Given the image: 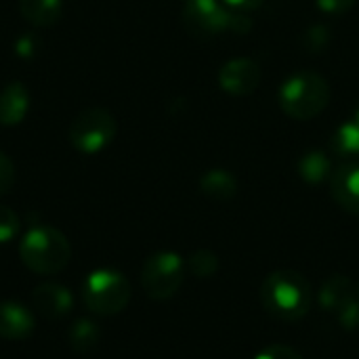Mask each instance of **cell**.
<instances>
[{
  "label": "cell",
  "instance_id": "obj_14",
  "mask_svg": "<svg viewBox=\"0 0 359 359\" xmlns=\"http://www.w3.org/2000/svg\"><path fill=\"white\" fill-rule=\"evenodd\" d=\"M297 170H299V177L307 185L318 187V185L330 181V177H332V160L324 149L313 147V149H307L301 156V160L297 164Z\"/></svg>",
  "mask_w": 359,
  "mask_h": 359
},
{
  "label": "cell",
  "instance_id": "obj_1",
  "mask_svg": "<svg viewBox=\"0 0 359 359\" xmlns=\"http://www.w3.org/2000/svg\"><path fill=\"white\" fill-rule=\"evenodd\" d=\"M313 292L307 278L299 271H273L263 280L261 303L265 311L282 322H299L311 309Z\"/></svg>",
  "mask_w": 359,
  "mask_h": 359
},
{
  "label": "cell",
  "instance_id": "obj_12",
  "mask_svg": "<svg viewBox=\"0 0 359 359\" xmlns=\"http://www.w3.org/2000/svg\"><path fill=\"white\" fill-rule=\"evenodd\" d=\"M355 297H358V290H355L353 282L343 273H332L322 284V288L318 292V303L326 313L337 318L341 313V309L347 307Z\"/></svg>",
  "mask_w": 359,
  "mask_h": 359
},
{
  "label": "cell",
  "instance_id": "obj_10",
  "mask_svg": "<svg viewBox=\"0 0 359 359\" xmlns=\"http://www.w3.org/2000/svg\"><path fill=\"white\" fill-rule=\"evenodd\" d=\"M330 191L334 202L349 215L359 217V164L347 162L332 170Z\"/></svg>",
  "mask_w": 359,
  "mask_h": 359
},
{
  "label": "cell",
  "instance_id": "obj_18",
  "mask_svg": "<svg viewBox=\"0 0 359 359\" xmlns=\"http://www.w3.org/2000/svg\"><path fill=\"white\" fill-rule=\"evenodd\" d=\"M328 147L334 156L345 158V160H355L359 158V124L355 120H347L337 126L332 133Z\"/></svg>",
  "mask_w": 359,
  "mask_h": 359
},
{
  "label": "cell",
  "instance_id": "obj_2",
  "mask_svg": "<svg viewBox=\"0 0 359 359\" xmlns=\"http://www.w3.org/2000/svg\"><path fill=\"white\" fill-rule=\"evenodd\" d=\"M19 259L36 276H57L69 265L72 246L59 229L34 225L19 242Z\"/></svg>",
  "mask_w": 359,
  "mask_h": 359
},
{
  "label": "cell",
  "instance_id": "obj_16",
  "mask_svg": "<svg viewBox=\"0 0 359 359\" xmlns=\"http://www.w3.org/2000/svg\"><path fill=\"white\" fill-rule=\"evenodd\" d=\"M19 13L36 27H50L63 15V0H19Z\"/></svg>",
  "mask_w": 359,
  "mask_h": 359
},
{
  "label": "cell",
  "instance_id": "obj_15",
  "mask_svg": "<svg viewBox=\"0 0 359 359\" xmlns=\"http://www.w3.org/2000/svg\"><path fill=\"white\" fill-rule=\"evenodd\" d=\"M200 191L215 202H231L238 194V179L225 168H212L202 175Z\"/></svg>",
  "mask_w": 359,
  "mask_h": 359
},
{
  "label": "cell",
  "instance_id": "obj_19",
  "mask_svg": "<svg viewBox=\"0 0 359 359\" xmlns=\"http://www.w3.org/2000/svg\"><path fill=\"white\" fill-rule=\"evenodd\" d=\"M187 269L198 278V280H208L219 271V257L212 250H196L187 259Z\"/></svg>",
  "mask_w": 359,
  "mask_h": 359
},
{
  "label": "cell",
  "instance_id": "obj_17",
  "mask_svg": "<svg viewBox=\"0 0 359 359\" xmlns=\"http://www.w3.org/2000/svg\"><path fill=\"white\" fill-rule=\"evenodd\" d=\"M99 341H101V330H99V326H97L93 320H88V318L76 320V322L69 326V330H67V345H69V349H72L74 353H78V355H84V353L95 351L97 345H99Z\"/></svg>",
  "mask_w": 359,
  "mask_h": 359
},
{
  "label": "cell",
  "instance_id": "obj_11",
  "mask_svg": "<svg viewBox=\"0 0 359 359\" xmlns=\"http://www.w3.org/2000/svg\"><path fill=\"white\" fill-rule=\"evenodd\" d=\"M34 313L17 301H0V337L6 341H23L34 332Z\"/></svg>",
  "mask_w": 359,
  "mask_h": 359
},
{
  "label": "cell",
  "instance_id": "obj_30",
  "mask_svg": "<svg viewBox=\"0 0 359 359\" xmlns=\"http://www.w3.org/2000/svg\"><path fill=\"white\" fill-rule=\"evenodd\" d=\"M358 294H359V286H358Z\"/></svg>",
  "mask_w": 359,
  "mask_h": 359
},
{
  "label": "cell",
  "instance_id": "obj_23",
  "mask_svg": "<svg viewBox=\"0 0 359 359\" xmlns=\"http://www.w3.org/2000/svg\"><path fill=\"white\" fill-rule=\"evenodd\" d=\"M255 359H303V355L297 349L288 347V345L276 343V345H269L263 351H259Z\"/></svg>",
  "mask_w": 359,
  "mask_h": 359
},
{
  "label": "cell",
  "instance_id": "obj_8",
  "mask_svg": "<svg viewBox=\"0 0 359 359\" xmlns=\"http://www.w3.org/2000/svg\"><path fill=\"white\" fill-rule=\"evenodd\" d=\"M261 65L248 57L229 59L219 69V86L233 97H246L255 93L261 84Z\"/></svg>",
  "mask_w": 359,
  "mask_h": 359
},
{
  "label": "cell",
  "instance_id": "obj_21",
  "mask_svg": "<svg viewBox=\"0 0 359 359\" xmlns=\"http://www.w3.org/2000/svg\"><path fill=\"white\" fill-rule=\"evenodd\" d=\"M330 42V27L328 25H313L305 32V44L311 53H320Z\"/></svg>",
  "mask_w": 359,
  "mask_h": 359
},
{
  "label": "cell",
  "instance_id": "obj_27",
  "mask_svg": "<svg viewBox=\"0 0 359 359\" xmlns=\"http://www.w3.org/2000/svg\"><path fill=\"white\" fill-rule=\"evenodd\" d=\"M229 8H233V11H242V13H246V11H255V8H259L265 0H223Z\"/></svg>",
  "mask_w": 359,
  "mask_h": 359
},
{
  "label": "cell",
  "instance_id": "obj_7",
  "mask_svg": "<svg viewBox=\"0 0 359 359\" xmlns=\"http://www.w3.org/2000/svg\"><path fill=\"white\" fill-rule=\"evenodd\" d=\"M231 8L221 0H185L183 25L198 40H210L229 29Z\"/></svg>",
  "mask_w": 359,
  "mask_h": 359
},
{
  "label": "cell",
  "instance_id": "obj_6",
  "mask_svg": "<svg viewBox=\"0 0 359 359\" xmlns=\"http://www.w3.org/2000/svg\"><path fill=\"white\" fill-rule=\"evenodd\" d=\"M185 282V261L172 250L149 255L141 267V286L154 301L172 299Z\"/></svg>",
  "mask_w": 359,
  "mask_h": 359
},
{
  "label": "cell",
  "instance_id": "obj_29",
  "mask_svg": "<svg viewBox=\"0 0 359 359\" xmlns=\"http://www.w3.org/2000/svg\"><path fill=\"white\" fill-rule=\"evenodd\" d=\"M351 120H355V122H358V124H359V105H358V107H355V111H353Z\"/></svg>",
  "mask_w": 359,
  "mask_h": 359
},
{
  "label": "cell",
  "instance_id": "obj_5",
  "mask_svg": "<svg viewBox=\"0 0 359 359\" xmlns=\"http://www.w3.org/2000/svg\"><path fill=\"white\" fill-rule=\"evenodd\" d=\"M118 135V122L114 114L105 107L82 109L67 128V139L72 147L84 156L101 154Z\"/></svg>",
  "mask_w": 359,
  "mask_h": 359
},
{
  "label": "cell",
  "instance_id": "obj_22",
  "mask_svg": "<svg viewBox=\"0 0 359 359\" xmlns=\"http://www.w3.org/2000/svg\"><path fill=\"white\" fill-rule=\"evenodd\" d=\"M337 322L347 330V332H355L359 330V294L347 305L341 309V313L337 316Z\"/></svg>",
  "mask_w": 359,
  "mask_h": 359
},
{
  "label": "cell",
  "instance_id": "obj_26",
  "mask_svg": "<svg viewBox=\"0 0 359 359\" xmlns=\"http://www.w3.org/2000/svg\"><path fill=\"white\" fill-rule=\"evenodd\" d=\"M252 29V19L244 15L242 11L231 8V19H229V32L233 34H248Z\"/></svg>",
  "mask_w": 359,
  "mask_h": 359
},
{
  "label": "cell",
  "instance_id": "obj_13",
  "mask_svg": "<svg viewBox=\"0 0 359 359\" xmlns=\"http://www.w3.org/2000/svg\"><path fill=\"white\" fill-rule=\"evenodd\" d=\"M29 111V93L23 82L13 80L0 90V124L17 126Z\"/></svg>",
  "mask_w": 359,
  "mask_h": 359
},
{
  "label": "cell",
  "instance_id": "obj_9",
  "mask_svg": "<svg viewBox=\"0 0 359 359\" xmlns=\"http://www.w3.org/2000/svg\"><path fill=\"white\" fill-rule=\"evenodd\" d=\"M32 307L42 318L59 320L74 311V294L57 282H42L32 290Z\"/></svg>",
  "mask_w": 359,
  "mask_h": 359
},
{
  "label": "cell",
  "instance_id": "obj_28",
  "mask_svg": "<svg viewBox=\"0 0 359 359\" xmlns=\"http://www.w3.org/2000/svg\"><path fill=\"white\" fill-rule=\"evenodd\" d=\"M15 50H17V55H19V57H32V55H34V50H36V42H34L29 36L19 38V40L15 42Z\"/></svg>",
  "mask_w": 359,
  "mask_h": 359
},
{
  "label": "cell",
  "instance_id": "obj_24",
  "mask_svg": "<svg viewBox=\"0 0 359 359\" xmlns=\"http://www.w3.org/2000/svg\"><path fill=\"white\" fill-rule=\"evenodd\" d=\"M15 164L11 162L8 156L0 151V196L8 194L15 185Z\"/></svg>",
  "mask_w": 359,
  "mask_h": 359
},
{
  "label": "cell",
  "instance_id": "obj_20",
  "mask_svg": "<svg viewBox=\"0 0 359 359\" xmlns=\"http://www.w3.org/2000/svg\"><path fill=\"white\" fill-rule=\"evenodd\" d=\"M19 217L13 208L0 204V244H11L19 233Z\"/></svg>",
  "mask_w": 359,
  "mask_h": 359
},
{
  "label": "cell",
  "instance_id": "obj_3",
  "mask_svg": "<svg viewBox=\"0 0 359 359\" xmlns=\"http://www.w3.org/2000/svg\"><path fill=\"white\" fill-rule=\"evenodd\" d=\"M278 103L282 111L292 120H313L330 103V84L318 72H294L282 82L278 90Z\"/></svg>",
  "mask_w": 359,
  "mask_h": 359
},
{
  "label": "cell",
  "instance_id": "obj_25",
  "mask_svg": "<svg viewBox=\"0 0 359 359\" xmlns=\"http://www.w3.org/2000/svg\"><path fill=\"white\" fill-rule=\"evenodd\" d=\"M358 0H316L318 8L326 15H345Z\"/></svg>",
  "mask_w": 359,
  "mask_h": 359
},
{
  "label": "cell",
  "instance_id": "obj_4",
  "mask_svg": "<svg viewBox=\"0 0 359 359\" xmlns=\"http://www.w3.org/2000/svg\"><path fill=\"white\" fill-rule=\"evenodd\" d=\"M82 303L95 316H118L130 303V282L118 269H95L82 282Z\"/></svg>",
  "mask_w": 359,
  "mask_h": 359
}]
</instances>
